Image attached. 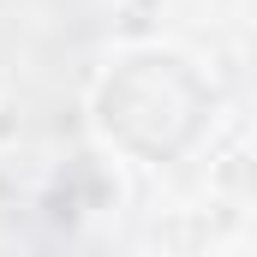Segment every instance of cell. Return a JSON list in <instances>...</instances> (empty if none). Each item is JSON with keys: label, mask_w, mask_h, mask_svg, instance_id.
<instances>
[{"label": "cell", "mask_w": 257, "mask_h": 257, "mask_svg": "<svg viewBox=\"0 0 257 257\" xmlns=\"http://www.w3.org/2000/svg\"><path fill=\"white\" fill-rule=\"evenodd\" d=\"M215 78L174 42H126L96 66L84 90V126L108 162L174 168L215 138Z\"/></svg>", "instance_id": "cell-1"}, {"label": "cell", "mask_w": 257, "mask_h": 257, "mask_svg": "<svg viewBox=\"0 0 257 257\" xmlns=\"http://www.w3.org/2000/svg\"><path fill=\"white\" fill-rule=\"evenodd\" d=\"M0 114H6V78H0Z\"/></svg>", "instance_id": "cell-2"}]
</instances>
